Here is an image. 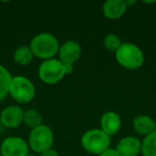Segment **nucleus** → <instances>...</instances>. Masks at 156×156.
<instances>
[{"label": "nucleus", "mask_w": 156, "mask_h": 156, "mask_svg": "<svg viewBox=\"0 0 156 156\" xmlns=\"http://www.w3.org/2000/svg\"><path fill=\"white\" fill-rule=\"evenodd\" d=\"M115 150L120 156H138L141 154V141L136 137L127 136L119 141Z\"/></svg>", "instance_id": "10"}, {"label": "nucleus", "mask_w": 156, "mask_h": 156, "mask_svg": "<svg viewBox=\"0 0 156 156\" xmlns=\"http://www.w3.org/2000/svg\"><path fill=\"white\" fill-rule=\"evenodd\" d=\"M133 126L137 134L147 136L156 130V123L151 117L145 115H138L133 121Z\"/></svg>", "instance_id": "13"}, {"label": "nucleus", "mask_w": 156, "mask_h": 156, "mask_svg": "<svg viewBox=\"0 0 156 156\" xmlns=\"http://www.w3.org/2000/svg\"><path fill=\"white\" fill-rule=\"evenodd\" d=\"M122 44L123 43H122L121 39L115 33H109L104 39V47L110 52L115 54V51L121 47Z\"/></svg>", "instance_id": "18"}, {"label": "nucleus", "mask_w": 156, "mask_h": 156, "mask_svg": "<svg viewBox=\"0 0 156 156\" xmlns=\"http://www.w3.org/2000/svg\"><path fill=\"white\" fill-rule=\"evenodd\" d=\"M9 94L20 104L30 103L35 96V87L33 83L25 76L12 77Z\"/></svg>", "instance_id": "5"}, {"label": "nucleus", "mask_w": 156, "mask_h": 156, "mask_svg": "<svg viewBox=\"0 0 156 156\" xmlns=\"http://www.w3.org/2000/svg\"><path fill=\"white\" fill-rule=\"evenodd\" d=\"M126 3V7H128V5H135L137 3L136 0H133V1H125Z\"/></svg>", "instance_id": "22"}, {"label": "nucleus", "mask_w": 156, "mask_h": 156, "mask_svg": "<svg viewBox=\"0 0 156 156\" xmlns=\"http://www.w3.org/2000/svg\"><path fill=\"white\" fill-rule=\"evenodd\" d=\"M23 122L26 124L28 127L31 129L37 127V126L42 125L43 122V117L42 115L37 110V109H28V110L24 111V119Z\"/></svg>", "instance_id": "17"}, {"label": "nucleus", "mask_w": 156, "mask_h": 156, "mask_svg": "<svg viewBox=\"0 0 156 156\" xmlns=\"http://www.w3.org/2000/svg\"><path fill=\"white\" fill-rule=\"evenodd\" d=\"M27 156H37V155H34V154H28Z\"/></svg>", "instance_id": "23"}, {"label": "nucleus", "mask_w": 156, "mask_h": 156, "mask_svg": "<svg viewBox=\"0 0 156 156\" xmlns=\"http://www.w3.org/2000/svg\"><path fill=\"white\" fill-rule=\"evenodd\" d=\"M41 156H60V155H59V153L56 151V150L50 149V150H48V151H46V152H44V153H42Z\"/></svg>", "instance_id": "20"}, {"label": "nucleus", "mask_w": 156, "mask_h": 156, "mask_svg": "<svg viewBox=\"0 0 156 156\" xmlns=\"http://www.w3.org/2000/svg\"><path fill=\"white\" fill-rule=\"evenodd\" d=\"M81 145L90 154L100 155L110 149V136L103 132L101 128H93L86 132L81 137Z\"/></svg>", "instance_id": "2"}, {"label": "nucleus", "mask_w": 156, "mask_h": 156, "mask_svg": "<svg viewBox=\"0 0 156 156\" xmlns=\"http://www.w3.org/2000/svg\"><path fill=\"white\" fill-rule=\"evenodd\" d=\"M118 63L124 69H138L144 63V55L140 47L133 43H123L115 51Z\"/></svg>", "instance_id": "3"}, {"label": "nucleus", "mask_w": 156, "mask_h": 156, "mask_svg": "<svg viewBox=\"0 0 156 156\" xmlns=\"http://www.w3.org/2000/svg\"><path fill=\"white\" fill-rule=\"evenodd\" d=\"M142 156H156V130L144 137L141 142Z\"/></svg>", "instance_id": "16"}, {"label": "nucleus", "mask_w": 156, "mask_h": 156, "mask_svg": "<svg viewBox=\"0 0 156 156\" xmlns=\"http://www.w3.org/2000/svg\"><path fill=\"white\" fill-rule=\"evenodd\" d=\"M98 156H120V155L115 149H108L107 151H105L104 153L100 154Z\"/></svg>", "instance_id": "19"}, {"label": "nucleus", "mask_w": 156, "mask_h": 156, "mask_svg": "<svg viewBox=\"0 0 156 156\" xmlns=\"http://www.w3.org/2000/svg\"><path fill=\"white\" fill-rule=\"evenodd\" d=\"M31 51L33 56L43 60L52 59L59 51V41L54 34L42 32L37 34L30 42Z\"/></svg>", "instance_id": "1"}, {"label": "nucleus", "mask_w": 156, "mask_h": 156, "mask_svg": "<svg viewBox=\"0 0 156 156\" xmlns=\"http://www.w3.org/2000/svg\"><path fill=\"white\" fill-rule=\"evenodd\" d=\"M127 7L124 0H108L103 5V14L111 20H119L125 14Z\"/></svg>", "instance_id": "12"}, {"label": "nucleus", "mask_w": 156, "mask_h": 156, "mask_svg": "<svg viewBox=\"0 0 156 156\" xmlns=\"http://www.w3.org/2000/svg\"><path fill=\"white\" fill-rule=\"evenodd\" d=\"M55 141V135L48 125L42 124L31 129L29 135V147L33 152L42 154L51 149Z\"/></svg>", "instance_id": "4"}, {"label": "nucleus", "mask_w": 156, "mask_h": 156, "mask_svg": "<svg viewBox=\"0 0 156 156\" xmlns=\"http://www.w3.org/2000/svg\"><path fill=\"white\" fill-rule=\"evenodd\" d=\"M121 126V117L115 111H107L101 118V129L110 137L118 134Z\"/></svg>", "instance_id": "11"}, {"label": "nucleus", "mask_w": 156, "mask_h": 156, "mask_svg": "<svg viewBox=\"0 0 156 156\" xmlns=\"http://www.w3.org/2000/svg\"><path fill=\"white\" fill-rule=\"evenodd\" d=\"M12 80V75L8 69L0 64V102L3 101L9 94L10 83Z\"/></svg>", "instance_id": "14"}, {"label": "nucleus", "mask_w": 156, "mask_h": 156, "mask_svg": "<svg viewBox=\"0 0 156 156\" xmlns=\"http://www.w3.org/2000/svg\"><path fill=\"white\" fill-rule=\"evenodd\" d=\"M65 72L63 63L59 59L52 58L44 60L39 67V77L47 85L58 83L64 78Z\"/></svg>", "instance_id": "6"}, {"label": "nucleus", "mask_w": 156, "mask_h": 156, "mask_svg": "<svg viewBox=\"0 0 156 156\" xmlns=\"http://www.w3.org/2000/svg\"><path fill=\"white\" fill-rule=\"evenodd\" d=\"M24 110L18 106H8L1 111L0 122L5 127L16 128L23 123Z\"/></svg>", "instance_id": "9"}, {"label": "nucleus", "mask_w": 156, "mask_h": 156, "mask_svg": "<svg viewBox=\"0 0 156 156\" xmlns=\"http://www.w3.org/2000/svg\"><path fill=\"white\" fill-rule=\"evenodd\" d=\"M1 156H27L29 145L20 137H8L0 145Z\"/></svg>", "instance_id": "7"}, {"label": "nucleus", "mask_w": 156, "mask_h": 156, "mask_svg": "<svg viewBox=\"0 0 156 156\" xmlns=\"http://www.w3.org/2000/svg\"><path fill=\"white\" fill-rule=\"evenodd\" d=\"M63 66H64V72H65V75H69V74L73 73L74 65H71V64H63Z\"/></svg>", "instance_id": "21"}, {"label": "nucleus", "mask_w": 156, "mask_h": 156, "mask_svg": "<svg viewBox=\"0 0 156 156\" xmlns=\"http://www.w3.org/2000/svg\"><path fill=\"white\" fill-rule=\"evenodd\" d=\"M33 58L34 56L29 46H20L14 51L13 55L14 61L20 65H28L32 62Z\"/></svg>", "instance_id": "15"}, {"label": "nucleus", "mask_w": 156, "mask_h": 156, "mask_svg": "<svg viewBox=\"0 0 156 156\" xmlns=\"http://www.w3.org/2000/svg\"><path fill=\"white\" fill-rule=\"evenodd\" d=\"M59 60L63 64H71L74 65V63L77 62L81 56V47L79 43L76 41L69 40L63 43L62 46L59 48Z\"/></svg>", "instance_id": "8"}]
</instances>
